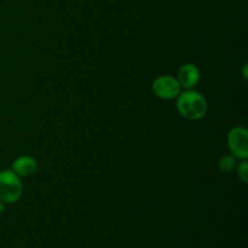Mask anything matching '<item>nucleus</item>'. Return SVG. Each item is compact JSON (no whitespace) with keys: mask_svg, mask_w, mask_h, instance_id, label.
Returning a JSON list of instances; mask_svg holds the SVG:
<instances>
[{"mask_svg":"<svg viewBox=\"0 0 248 248\" xmlns=\"http://www.w3.org/2000/svg\"><path fill=\"white\" fill-rule=\"evenodd\" d=\"M177 110L183 118L196 121L205 118L208 110V104L200 92L186 90L177 97Z\"/></svg>","mask_w":248,"mask_h":248,"instance_id":"obj_1","label":"nucleus"},{"mask_svg":"<svg viewBox=\"0 0 248 248\" xmlns=\"http://www.w3.org/2000/svg\"><path fill=\"white\" fill-rule=\"evenodd\" d=\"M23 194V186L19 176L12 170L0 171V200L5 203H16Z\"/></svg>","mask_w":248,"mask_h":248,"instance_id":"obj_2","label":"nucleus"},{"mask_svg":"<svg viewBox=\"0 0 248 248\" xmlns=\"http://www.w3.org/2000/svg\"><path fill=\"white\" fill-rule=\"evenodd\" d=\"M228 147L232 156L239 160L248 157V131L242 126H235L229 131L227 137Z\"/></svg>","mask_w":248,"mask_h":248,"instance_id":"obj_3","label":"nucleus"},{"mask_svg":"<svg viewBox=\"0 0 248 248\" xmlns=\"http://www.w3.org/2000/svg\"><path fill=\"white\" fill-rule=\"evenodd\" d=\"M153 92L159 98L170 101L178 97L181 93V85H179L177 78L171 77V75H161L157 77L153 81L152 85Z\"/></svg>","mask_w":248,"mask_h":248,"instance_id":"obj_4","label":"nucleus"},{"mask_svg":"<svg viewBox=\"0 0 248 248\" xmlns=\"http://www.w3.org/2000/svg\"><path fill=\"white\" fill-rule=\"evenodd\" d=\"M200 70L193 63H186L181 67V69L178 70V80L181 87L186 90H193L196 85L200 81Z\"/></svg>","mask_w":248,"mask_h":248,"instance_id":"obj_5","label":"nucleus"},{"mask_svg":"<svg viewBox=\"0 0 248 248\" xmlns=\"http://www.w3.org/2000/svg\"><path fill=\"white\" fill-rule=\"evenodd\" d=\"M11 170L19 177H31L35 174L36 170H38V162L34 157L22 155L14 160Z\"/></svg>","mask_w":248,"mask_h":248,"instance_id":"obj_6","label":"nucleus"},{"mask_svg":"<svg viewBox=\"0 0 248 248\" xmlns=\"http://www.w3.org/2000/svg\"><path fill=\"white\" fill-rule=\"evenodd\" d=\"M218 166L222 172L229 173L236 167V157L232 156V155H224V156L220 157Z\"/></svg>","mask_w":248,"mask_h":248,"instance_id":"obj_7","label":"nucleus"},{"mask_svg":"<svg viewBox=\"0 0 248 248\" xmlns=\"http://www.w3.org/2000/svg\"><path fill=\"white\" fill-rule=\"evenodd\" d=\"M236 170H237V176H239V178L241 179L244 183H247V182H248V162H247V159L246 160H241V162L237 165Z\"/></svg>","mask_w":248,"mask_h":248,"instance_id":"obj_8","label":"nucleus"},{"mask_svg":"<svg viewBox=\"0 0 248 248\" xmlns=\"http://www.w3.org/2000/svg\"><path fill=\"white\" fill-rule=\"evenodd\" d=\"M5 205H6V203L2 202V201L0 200V213H2L5 211Z\"/></svg>","mask_w":248,"mask_h":248,"instance_id":"obj_9","label":"nucleus"},{"mask_svg":"<svg viewBox=\"0 0 248 248\" xmlns=\"http://www.w3.org/2000/svg\"><path fill=\"white\" fill-rule=\"evenodd\" d=\"M247 68H248V65L245 64L244 65V78L245 79H247Z\"/></svg>","mask_w":248,"mask_h":248,"instance_id":"obj_10","label":"nucleus"}]
</instances>
